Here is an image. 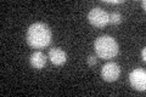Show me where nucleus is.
I'll return each mask as SVG.
<instances>
[{
    "label": "nucleus",
    "instance_id": "6",
    "mask_svg": "<svg viewBox=\"0 0 146 97\" xmlns=\"http://www.w3.org/2000/svg\"><path fill=\"white\" fill-rule=\"evenodd\" d=\"M49 58L55 66H62L65 64L67 61V56H66V52L62 51L61 49H51L49 51Z\"/></svg>",
    "mask_w": 146,
    "mask_h": 97
},
{
    "label": "nucleus",
    "instance_id": "7",
    "mask_svg": "<svg viewBox=\"0 0 146 97\" xmlns=\"http://www.w3.org/2000/svg\"><path fill=\"white\" fill-rule=\"evenodd\" d=\"M31 61V66L35 68V69H42L45 67V64H46V56L40 52V51H36V52H33L32 53V56L29 58Z\"/></svg>",
    "mask_w": 146,
    "mask_h": 97
},
{
    "label": "nucleus",
    "instance_id": "9",
    "mask_svg": "<svg viewBox=\"0 0 146 97\" xmlns=\"http://www.w3.org/2000/svg\"><path fill=\"white\" fill-rule=\"evenodd\" d=\"M88 64L90 67L95 66V64H96V57H95V56H89L88 57Z\"/></svg>",
    "mask_w": 146,
    "mask_h": 97
},
{
    "label": "nucleus",
    "instance_id": "10",
    "mask_svg": "<svg viewBox=\"0 0 146 97\" xmlns=\"http://www.w3.org/2000/svg\"><path fill=\"white\" fill-rule=\"evenodd\" d=\"M105 3H107V4H122L123 0H106Z\"/></svg>",
    "mask_w": 146,
    "mask_h": 97
},
{
    "label": "nucleus",
    "instance_id": "3",
    "mask_svg": "<svg viewBox=\"0 0 146 97\" xmlns=\"http://www.w3.org/2000/svg\"><path fill=\"white\" fill-rule=\"evenodd\" d=\"M88 20L90 22V24H93L94 27L102 28V27H106L110 23V15L105 10H102V9L95 7L89 11Z\"/></svg>",
    "mask_w": 146,
    "mask_h": 97
},
{
    "label": "nucleus",
    "instance_id": "1",
    "mask_svg": "<svg viewBox=\"0 0 146 97\" xmlns=\"http://www.w3.org/2000/svg\"><path fill=\"white\" fill-rule=\"evenodd\" d=\"M27 43L29 46L34 49H44L51 43V30L49 27L43 22L33 23L26 35Z\"/></svg>",
    "mask_w": 146,
    "mask_h": 97
},
{
    "label": "nucleus",
    "instance_id": "4",
    "mask_svg": "<svg viewBox=\"0 0 146 97\" xmlns=\"http://www.w3.org/2000/svg\"><path fill=\"white\" fill-rule=\"evenodd\" d=\"M129 81L131 87L138 91H145L146 89V72L141 68H136L129 74Z\"/></svg>",
    "mask_w": 146,
    "mask_h": 97
},
{
    "label": "nucleus",
    "instance_id": "8",
    "mask_svg": "<svg viewBox=\"0 0 146 97\" xmlns=\"http://www.w3.org/2000/svg\"><path fill=\"white\" fill-rule=\"evenodd\" d=\"M123 21V17L119 12H112L111 15H110V22L112 23V24H119V23Z\"/></svg>",
    "mask_w": 146,
    "mask_h": 97
},
{
    "label": "nucleus",
    "instance_id": "2",
    "mask_svg": "<svg viewBox=\"0 0 146 97\" xmlns=\"http://www.w3.org/2000/svg\"><path fill=\"white\" fill-rule=\"evenodd\" d=\"M94 49L96 55L102 59H111L118 53L117 41L108 35H102L95 40Z\"/></svg>",
    "mask_w": 146,
    "mask_h": 97
},
{
    "label": "nucleus",
    "instance_id": "12",
    "mask_svg": "<svg viewBox=\"0 0 146 97\" xmlns=\"http://www.w3.org/2000/svg\"><path fill=\"white\" fill-rule=\"evenodd\" d=\"M141 5H143V7H144V9L146 7V3L144 1V0H143V1H141Z\"/></svg>",
    "mask_w": 146,
    "mask_h": 97
},
{
    "label": "nucleus",
    "instance_id": "5",
    "mask_svg": "<svg viewBox=\"0 0 146 97\" xmlns=\"http://www.w3.org/2000/svg\"><path fill=\"white\" fill-rule=\"evenodd\" d=\"M121 75V68L115 62H107L101 69V77L105 81H116Z\"/></svg>",
    "mask_w": 146,
    "mask_h": 97
},
{
    "label": "nucleus",
    "instance_id": "11",
    "mask_svg": "<svg viewBox=\"0 0 146 97\" xmlns=\"http://www.w3.org/2000/svg\"><path fill=\"white\" fill-rule=\"evenodd\" d=\"M141 57H143V61H146V50L143 49V52H141Z\"/></svg>",
    "mask_w": 146,
    "mask_h": 97
}]
</instances>
